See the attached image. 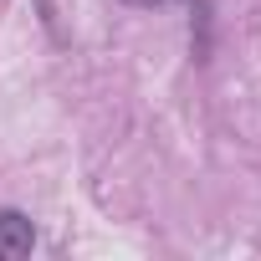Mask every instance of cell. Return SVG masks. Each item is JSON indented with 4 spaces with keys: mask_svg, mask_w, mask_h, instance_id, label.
<instances>
[{
    "mask_svg": "<svg viewBox=\"0 0 261 261\" xmlns=\"http://www.w3.org/2000/svg\"><path fill=\"white\" fill-rule=\"evenodd\" d=\"M36 246V225L21 210H0V261H21Z\"/></svg>",
    "mask_w": 261,
    "mask_h": 261,
    "instance_id": "1",
    "label": "cell"
},
{
    "mask_svg": "<svg viewBox=\"0 0 261 261\" xmlns=\"http://www.w3.org/2000/svg\"><path fill=\"white\" fill-rule=\"evenodd\" d=\"M123 6H139V11H154V6H174V0H123ZM190 6V21L200 26V51H210V0H185Z\"/></svg>",
    "mask_w": 261,
    "mask_h": 261,
    "instance_id": "2",
    "label": "cell"
}]
</instances>
